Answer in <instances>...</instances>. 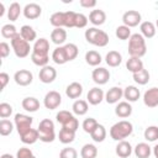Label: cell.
I'll return each instance as SVG.
<instances>
[{
    "label": "cell",
    "mask_w": 158,
    "mask_h": 158,
    "mask_svg": "<svg viewBox=\"0 0 158 158\" xmlns=\"http://www.w3.org/2000/svg\"><path fill=\"white\" fill-rule=\"evenodd\" d=\"M123 96V90L120 86H112L105 94V100L107 104H116Z\"/></svg>",
    "instance_id": "9a60e30c"
},
{
    "label": "cell",
    "mask_w": 158,
    "mask_h": 158,
    "mask_svg": "<svg viewBox=\"0 0 158 158\" xmlns=\"http://www.w3.org/2000/svg\"><path fill=\"white\" fill-rule=\"evenodd\" d=\"M75 17H77V12L65 11L64 12V27H68V28L75 27Z\"/></svg>",
    "instance_id": "7dc6e473"
},
{
    "label": "cell",
    "mask_w": 158,
    "mask_h": 158,
    "mask_svg": "<svg viewBox=\"0 0 158 158\" xmlns=\"http://www.w3.org/2000/svg\"><path fill=\"white\" fill-rule=\"evenodd\" d=\"M59 158H78V152L73 147H65L59 152Z\"/></svg>",
    "instance_id": "c3c4849f"
},
{
    "label": "cell",
    "mask_w": 158,
    "mask_h": 158,
    "mask_svg": "<svg viewBox=\"0 0 158 158\" xmlns=\"http://www.w3.org/2000/svg\"><path fill=\"white\" fill-rule=\"evenodd\" d=\"M38 78L43 83V84H49V83H53L54 79L57 78V70L51 67V65H46L43 67L40 73H38Z\"/></svg>",
    "instance_id": "8fae6325"
},
{
    "label": "cell",
    "mask_w": 158,
    "mask_h": 158,
    "mask_svg": "<svg viewBox=\"0 0 158 158\" xmlns=\"http://www.w3.org/2000/svg\"><path fill=\"white\" fill-rule=\"evenodd\" d=\"M16 35H17V31H16V27L12 23H6V25H4L1 27V36L4 38L12 40Z\"/></svg>",
    "instance_id": "ab89813d"
},
{
    "label": "cell",
    "mask_w": 158,
    "mask_h": 158,
    "mask_svg": "<svg viewBox=\"0 0 158 158\" xmlns=\"http://www.w3.org/2000/svg\"><path fill=\"white\" fill-rule=\"evenodd\" d=\"M88 21H89V19L84 14L77 12V17H75V27L77 28H84L88 25Z\"/></svg>",
    "instance_id": "f907efd6"
},
{
    "label": "cell",
    "mask_w": 158,
    "mask_h": 158,
    "mask_svg": "<svg viewBox=\"0 0 158 158\" xmlns=\"http://www.w3.org/2000/svg\"><path fill=\"white\" fill-rule=\"evenodd\" d=\"M146 141L148 142H154L158 139V127L157 126H148L146 130H144V133H143Z\"/></svg>",
    "instance_id": "b9f144b4"
},
{
    "label": "cell",
    "mask_w": 158,
    "mask_h": 158,
    "mask_svg": "<svg viewBox=\"0 0 158 158\" xmlns=\"http://www.w3.org/2000/svg\"><path fill=\"white\" fill-rule=\"evenodd\" d=\"M14 130V123L10 120L2 118L0 121V135L1 136H9Z\"/></svg>",
    "instance_id": "ee69618b"
},
{
    "label": "cell",
    "mask_w": 158,
    "mask_h": 158,
    "mask_svg": "<svg viewBox=\"0 0 158 158\" xmlns=\"http://www.w3.org/2000/svg\"><path fill=\"white\" fill-rule=\"evenodd\" d=\"M10 43H11L14 53L16 54L17 58H25L30 54V52H32L30 43L27 41H25L20 33H17L12 40H10Z\"/></svg>",
    "instance_id": "5b68a950"
},
{
    "label": "cell",
    "mask_w": 158,
    "mask_h": 158,
    "mask_svg": "<svg viewBox=\"0 0 158 158\" xmlns=\"http://www.w3.org/2000/svg\"><path fill=\"white\" fill-rule=\"evenodd\" d=\"M91 78L94 80V83L99 84V85H104L109 81L110 79V72L106 69V68H102V67H98L93 70L91 73Z\"/></svg>",
    "instance_id": "30bf717a"
},
{
    "label": "cell",
    "mask_w": 158,
    "mask_h": 158,
    "mask_svg": "<svg viewBox=\"0 0 158 158\" xmlns=\"http://www.w3.org/2000/svg\"><path fill=\"white\" fill-rule=\"evenodd\" d=\"M51 40L54 44L60 47V44H63L67 40V31L63 28H54L51 32Z\"/></svg>",
    "instance_id": "4316f807"
},
{
    "label": "cell",
    "mask_w": 158,
    "mask_h": 158,
    "mask_svg": "<svg viewBox=\"0 0 158 158\" xmlns=\"http://www.w3.org/2000/svg\"><path fill=\"white\" fill-rule=\"evenodd\" d=\"M32 122H33V118L25 114H16L15 118H14V123H15V127H16L19 135H22L26 131H28L30 128H32L31 127Z\"/></svg>",
    "instance_id": "8992f818"
},
{
    "label": "cell",
    "mask_w": 158,
    "mask_h": 158,
    "mask_svg": "<svg viewBox=\"0 0 158 158\" xmlns=\"http://www.w3.org/2000/svg\"><path fill=\"white\" fill-rule=\"evenodd\" d=\"M116 154L121 158H127L132 154V146L127 141H120L116 146Z\"/></svg>",
    "instance_id": "d6986e66"
},
{
    "label": "cell",
    "mask_w": 158,
    "mask_h": 158,
    "mask_svg": "<svg viewBox=\"0 0 158 158\" xmlns=\"http://www.w3.org/2000/svg\"><path fill=\"white\" fill-rule=\"evenodd\" d=\"M89 21L94 25V26H100L106 21V14L104 10L96 9V10H91L89 14Z\"/></svg>",
    "instance_id": "2e32d148"
},
{
    "label": "cell",
    "mask_w": 158,
    "mask_h": 158,
    "mask_svg": "<svg viewBox=\"0 0 158 158\" xmlns=\"http://www.w3.org/2000/svg\"><path fill=\"white\" fill-rule=\"evenodd\" d=\"M133 152H135L137 158H149L152 149H151L148 143L141 142V143H137V146L133 148Z\"/></svg>",
    "instance_id": "7402d4cb"
},
{
    "label": "cell",
    "mask_w": 158,
    "mask_h": 158,
    "mask_svg": "<svg viewBox=\"0 0 158 158\" xmlns=\"http://www.w3.org/2000/svg\"><path fill=\"white\" fill-rule=\"evenodd\" d=\"M105 99V94L100 88H93L86 94V101L90 105H99Z\"/></svg>",
    "instance_id": "5bb4252c"
},
{
    "label": "cell",
    "mask_w": 158,
    "mask_h": 158,
    "mask_svg": "<svg viewBox=\"0 0 158 158\" xmlns=\"http://www.w3.org/2000/svg\"><path fill=\"white\" fill-rule=\"evenodd\" d=\"M0 54H1V58H6L10 54V44H7L6 42H1L0 43Z\"/></svg>",
    "instance_id": "f5cc1de1"
},
{
    "label": "cell",
    "mask_w": 158,
    "mask_h": 158,
    "mask_svg": "<svg viewBox=\"0 0 158 158\" xmlns=\"http://www.w3.org/2000/svg\"><path fill=\"white\" fill-rule=\"evenodd\" d=\"M143 102L147 107L158 106V88H151L143 94Z\"/></svg>",
    "instance_id": "4fadbf2b"
},
{
    "label": "cell",
    "mask_w": 158,
    "mask_h": 158,
    "mask_svg": "<svg viewBox=\"0 0 158 158\" xmlns=\"http://www.w3.org/2000/svg\"><path fill=\"white\" fill-rule=\"evenodd\" d=\"M84 36H85L86 42H89L94 46H98V47H105L109 43V35L105 31L99 30L96 27L88 28L85 31Z\"/></svg>",
    "instance_id": "3957f363"
},
{
    "label": "cell",
    "mask_w": 158,
    "mask_h": 158,
    "mask_svg": "<svg viewBox=\"0 0 158 158\" xmlns=\"http://www.w3.org/2000/svg\"><path fill=\"white\" fill-rule=\"evenodd\" d=\"M32 52L35 53H40V54H48L49 52V42L46 38H38L36 40L33 47H32Z\"/></svg>",
    "instance_id": "603a6c76"
},
{
    "label": "cell",
    "mask_w": 158,
    "mask_h": 158,
    "mask_svg": "<svg viewBox=\"0 0 158 158\" xmlns=\"http://www.w3.org/2000/svg\"><path fill=\"white\" fill-rule=\"evenodd\" d=\"M139 30H141V35L144 37V38H152L154 37L156 35V31H157V27L153 22L151 21H144L139 25Z\"/></svg>",
    "instance_id": "ffe728a7"
},
{
    "label": "cell",
    "mask_w": 158,
    "mask_h": 158,
    "mask_svg": "<svg viewBox=\"0 0 158 158\" xmlns=\"http://www.w3.org/2000/svg\"><path fill=\"white\" fill-rule=\"evenodd\" d=\"M9 80H10V77H9V74L7 73H0V84H1V90H4L5 89V86L7 85V83H9Z\"/></svg>",
    "instance_id": "db71d44e"
},
{
    "label": "cell",
    "mask_w": 158,
    "mask_h": 158,
    "mask_svg": "<svg viewBox=\"0 0 158 158\" xmlns=\"http://www.w3.org/2000/svg\"><path fill=\"white\" fill-rule=\"evenodd\" d=\"M139 95H141L139 89L136 88V86H133V85H128V86H126L125 90H123V98H125L128 102H135V101H137V100L139 99Z\"/></svg>",
    "instance_id": "d4e9b609"
},
{
    "label": "cell",
    "mask_w": 158,
    "mask_h": 158,
    "mask_svg": "<svg viewBox=\"0 0 158 158\" xmlns=\"http://www.w3.org/2000/svg\"><path fill=\"white\" fill-rule=\"evenodd\" d=\"M132 77H133V80L139 85H146L149 81V72L144 68L137 73H133Z\"/></svg>",
    "instance_id": "8d00e7d4"
},
{
    "label": "cell",
    "mask_w": 158,
    "mask_h": 158,
    "mask_svg": "<svg viewBox=\"0 0 158 158\" xmlns=\"http://www.w3.org/2000/svg\"><path fill=\"white\" fill-rule=\"evenodd\" d=\"M126 68L133 74V73H137V72L142 70L144 67H143V62L141 60V58L131 57V58L126 62Z\"/></svg>",
    "instance_id": "1f68e13d"
},
{
    "label": "cell",
    "mask_w": 158,
    "mask_h": 158,
    "mask_svg": "<svg viewBox=\"0 0 158 158\" xmlns=\"http://www.w3.org/2000/svg\"><path fill=\"white\" fill-rule=\"evenodd\" d=\"M23 16L26 19H30V20H35V19H38L42 14V7L36 4V2H30L27 4L25 7H23Z\"/></svg>",
    "instance_id": "7c38bea8"
},
{
    "label": "cell",
    "mask_w": 158,
    "mask_h": 158,
    "mask_svg": "<svg viewBox=\"0 0 158 158\" xmlns=\"http://www.w3.org/2000/svg\"><path fill=\"white\" fill-rule=\"evenodd\" d=\"M83 94V86L78 81H73L70 83L67 89H65V95L69 98V99H78L80 95Z\"/></svg>",
    "instance_id": "ac0fdd59"
},
{
    "label": "cell",
    "mask_w": 158,
    "mask_h": 158,
    "mask_svg": "<svg viewBox=\"0 0 158 158\" xmlns=\"http://www.w3.org/2000/svg\"><path fill=\"white\" fill-rule=\"evenodd\" d=\"M0 158H15L14 156H11V154H9V153H4V154H1V157Z\"/></svg>",
    "instance_id": "680465c9"
},
{
    "label": "cell",
    "mask_w": 158,
    "mask_h": 158,
    "mask_svg": "<svg viewBox=\"0 0 158 158\" xmlns=\"http://www.w3.org/2000/svg\"><path fill=\"white\" fill-rule=\"evenodd\" d=\"M73 117H74V116H73V114H72V112H69V111H67V110H62V111H59V112L56 115L57 121H58L62 126L67 125V123H68Z\"/></svg>",
    "instance_id": "bcb514c9"
},
{
    "label": "cell",
    "mask_w": 158,
    "mask_h": 158,
    "mask_svg": "<svg viewBox=\"0 0 158 158\" xmlns=\"http://www.w3.org/2000/svg\"><path fill=\"white\" fill-rule=\"evenodd\" d=\"M141 14L136 10H128L122 15V22L127 27H136L138 23H141Z\"/></svg>",
    "instance_id": "ba28073f"
},
{
    "label": "cell",
    "mask_w": 158,
    "mask_h": 158,
    "mask_svg": "<svg viewBox=\"0 0 158 158\" xmlns=\"http://www.w3.org/2000/svg\"><path fill=\"white\" fill-rule=\"evenodd\" d=\"M20 35H21V37H22L25 41H27L28 43L32 42V41H35L36 37H37L36 31H35L33 27H31L30 25H23V26L20 28Z\"/></svg>",
    "instance_id": "f1b7e54d"
},
{
    "label": "cell",
    "mask_w": 158,
    "mask_h": 158,
    "mask_svg": "<svg viewBox=\"0 0 158 158\" xmlns=\"http://www.w3.org/2000/svg\"><path fill=\"white\" fill-rule=\"evenodd\" d=\"M12 114V106L7 102H1L0 104V117L1 118H7Z\"/></svg>",
    "instance_id": "681fc988"
},
{
    "label": "cell",
    "mask_w": 158,
    "mask_h": 158,
    "mask_svg": "<svg viewBox=\"0 0 158 158\" xmlns=\"http://www.w3.org/2000/svg\"><path fill=\"white\" fill-rule=\"evenodd\" d=\"M4 12H5V10H4V4L0 2V16H4Z\"/></svg>",
    "instance_id": "6f0895ef"
},
{
    "label": "cell",
    "mask_w": 158,
    "mask_h": 158,
    "mask_svg": "<svg viewBox=\"0 0 158 158\" xmlns=\"http://www.w3.org/2000/svg\"><path fill=\"white\" fill-rule=\"evenodd\" d=\"M64 47V51H65V54H67V58H68V62L69 60H73L78 57V53H79V49H78V46L74 44V43H67L63 46Z\"/></svg>",
    "instance_id": "60d3db41"
},
{
    "label": "cell",
    "mask_w": 158,
    "mask_h": 158,
    "mask_svg": "<svg viewBox=\"0 0 158 158\" xmlns=\"http://www.w3.org/2000/svg\"><path fill=\"white\" fill-rule=\"evenodd\" d=\"M80 156H81V158H96V156H98L96 146L93 143L84 144L80 149Z\"/></svg>",
    "instance_id": "4dcf8cb0"
},
{
    "label": "cell",
    "mask_w": 158,
    "mask_h": 158,
    "mask_svg": "<svg viewBox=\"0 0 158 158\" xmlns=\"http://www.w3.org/2000/svg\"><path fill=\"white\" fill-rule=\"evenodd\" d=\"M43 104L46 106V109L48 110H54L57 109L60 104H62V96L58 91L56 90H51L46 94L44 99H43Z\"/></svg>",
    "instance_id": "52a82bcc"
},
{
    "label": "cell",
    "mask_w": 158,
    "mask_h": 158,
    "mask_svg": "<svg viewBox=\"0 0 158 158\" xmlns=\"http://www.w3.org/2000/svg\"><path fill=\"white\" fill-rule=\"evenodd\" d=\"M147 52V44L146 40L141 33H133L131 35L128 40V54L135 58H141Z\"/></svg>",
    "instance_id": "6da1fadb"
},
{
    "label": "cell",
    "mask_w": 158,
    "mask_h": 158,
    "mask_svg": "<svg viewBox=\"0 0 158 158\" xmlns=\"http://www.w3.org/2000/svg\"><path fill=\"white\" fill-rule=\"evenodd\" d=\"M14 80L17 85L20 86H27L32 83L33 80V75L30 70L27 69H20L14 74Z\"/></svg>",
    "instance_id": "9c48e42d"
},
{
    "label": "cell",
    "mask_w": 158,
    "mask_h": 158,
    "mask_svg": "<svg viewBox=\"0 0 158 158\" xmlns=\"http://www.w3.org/2000/svg\"><path fill=\"white\" fill-rule=\"evenodd\" d=\"M31 60L35 65H38V67H46L48 65V62H49V56L48 54H40V53H35V52H31Z\"/></svg>",
    "instance_id": "836d02e7"
},
{
    "label": "cell",
    "mask_w": 158,
    "mask_h": 158,
    "mask_svg": "<svg viewBox=\"0 0 158 158\" xmlns=\"http://www.w3.org/2000/svg\"><path fill=\"white\" fill-rule=\"evenodd\" d=\"M105 62L109 67H112V68L118 67L122 62V56L117 51H110L105 57Z\"/></svg>",
    "instance_id": "cb8c5ba5"
},
{
    "label": "cell",
    "mask_w": 158,
    "mask_h": 158,
    "mask_svg": "<svg viewBox=\"0 0 158 158\" xmlns=\"http://www.w3.org/2000/svg\"><path fill=\"white\" fill-rule=\"evenodd\" d=\"M72 109H73V112H74L75 115L83 116V115H85V114L88 112V110H89L88 101L81 100V99H78V100H75V101L73 102Z\"/></svg>",
    "instance_id": "f546056e"
},
{
    "label": "cell",
    "mask_w": 158,
    "mask_h": 158,
    "mask_svg": "<svg viewBox=\"0 0 158 158\" xmlns=\"http://www.w3.org/2000/svg\"><path fill=\"white\" fill-rule=\"evenodd\" d=\"M22 109H25L28 112H36L40 109V101L33 96H27L21 102Z\"/></svg>",
    "instance_id": "484cf974"
},
{
    "label": "cell",
    "mask_w": 158,
    "mask_h": 158,
    "mask_svg": "<svg viewBox=\"0 0 158 158\" xmlns=\"http://www.w3.org/2000/svg\"><path fill=\"white\" fill-rule=\"evenodd\" d=\"M98 125H99V123H98V121H96L95 118H93V117H88V118H85V120L83 121L81 127H83L84 132L91 135V132L98 127Z\"/></svg>",
    "instance_id": "7bdbcfd3"
},
{
    "label": "cell",
    "mask_w": 158,
    "mask_h": 158,
    "mask_svg": "<svg viewBox=\"0 0 158 158\" xmlns=\"http://www.w3.org/2000/svg\"><path fill=\"white\" fill-rule=\"evenodd\" d=\"M21 11H23L21 9V5L19 2H12L7 10V19L10 21H16L21 14Z\"/></svg>",
    "instance_id": "74e56055"
},
{
    "label": "cell",
    "mask_w": 158,
    "mask_h": 158,
    "mask_svg": "<svg viewBox=\"0 0 158 158\" xmlns=\"http://www.w3.org/2000/svg\"><path fill=\"white\" fill-rule=\"evenodd\" d=\"M49 22L52 26H54V28H63L64 27V12L57 11V12L52 14Z\"/></svg>",
    "instance_id": "d590c367"
},
{
    "label": "cell",
    "mask_w": 158,
    "mask_h": 158,
    "mask_svg": "<svg viewBox=\"0 0 158 158\" xmlns=\"http://www.w3.org/2000/svg\"><path fill=\"white\" fill-rule=\"evenodd\" d=\"M153 154H154V157H156V158H158V143L153 147Z\"/></svg>",
    "instance_id": "9f6ffc18"
},
{
    "label": "cell",
    "mask_w": 158,
    "mask_h": 158,
    "mask_svg": "<svg viewBox=\"0 0 158 158\" xmlns=\"http://www.w3.org/2000/svg\"><path fill=\"white\" fill-rule=\"evenodd\" d=\"M133 131V126L130 121L121 120L111 126L110 128V137L117 142L123 141L126 137H128Z\"/></svg>",
    "instance_id": "7a4b0ae2"
},
{
    "label": "cell",
    "mask_w": 158,
    "mask_h": 158,
    "mask_svg": "<svg viewBox=\"0 0 158 158\" xmlns=\"http://www.w3.org/2000/svg\"><path fill=\"white\" fill-rule=\"evenodd\" d=\"M80 6L85 9H91L96 6V1L95 0H80Z\"/></svg>",
    "instance_id": "11a10c76"
},
{
    "label": "cell",
    "mask_w": 158,
    "mask_h": 158,
    "mask_svg": "<svg viewBox=\"0 0 158 158\" xmlns=\"http://www.w3.org/2000/svg\"><path fill=\"white\" fill-rule=\"evenodd\" d=\"M115 35H116V37L118 40H122V41L130 40V37H131V30H130V27H127L125 25H121V26H118L116 28Z\"/></svg>",
    "instance_id": "f6af8a7d"
},
{
    "label": "cell",
    "mask_w": 158,
    "mask_h": 158,
    "mask_svg": "<svg viewBox=\"0 0 158 158\" xmlns=\"http://www.w3.org/2000/svg\"><path fill=\"white\" fill-rule=\"evenodd\" d=\"M102 58H101V54L96 51H89L85 53V62L91 65V67H96L101 63Z\"/></svg>",
    "instance_id": "d6a6232c"
},
{
    "label": "cell",
    "mask_w": 158,
    "mask_h": 158,
    "mask_svg": "<svg viewBox=\"0 0 158 158\" xmlns=\"http://www.w3.org/2000/svg\"><path fill=\"white\" fill-rule=\"evenodd\" d=\"M32 156H33L32 151L30 148H26V147L20 148L16 153V158H31Z\"/></svg>",
    "instance_id": "816d5d0a"
},
{
    "label": "cell",
    "mask_w": 158,
    "mask_h": 158,
    "mask_svg": "<svg viewBox=\"0 0 158 158\" xmlns=\"http://www.w3.org/2000/svg\"><path fill=\"white\" fill-rule=\"evenodd\" d=\"M38 133H40V141L44 143L53 142L56 138V132H54V123L49 118H44L40 122L38 125Z\"/></svg>",
    "instance_id": "277c9868"
},
{
    "label": "cell",
    "mask_w": 158,
    "mask_h": 158,
    "mask_svg": "<svg viewBox=\"0 0 158 158\" xmlns=\"http://www.w3.org/2000/svg\"><path fill=\"white\" fill-rule=\"evenodd\" d=\"M156 27L158 28V19H157V22H156Z\"/></svg>",
    "instance_id": "91938a15"
},
{
    "label": "cell",
    "mask_w": 158,
    "mask_h": 158,
    "mask_svg": "<svg viewBox=\"0 0 158 158\" xmlns=\"http://www.w3.org/2000/svg\"><path fill=\"white\" fill-rule=\"evenodd\" d=\"M52 60L56 63V64H64L68 62V58H67V54H65V51H64V47L60 46V47H57L53 52H52Z\"/></svg>",
    "instance_id": "83f0119b"
},
{
    "label": "cell",
    "mask_w": 158,
    "mask_h": 158,
    "mask_svg": "<svg viewBox=\"0 0 158 158\" xmlns=\"http://www.w3.org/2000/svg\"><path fill=\"white\" fill-rule=\"evenodd\" d=\"M31 158H36V157H35V156H32V157H31Z\"/></svg>",
    "instance_id": "94428289"
},
{
    "label": "cell",
    "mask_w": 158,
    "mask_h": 158,
    "mask_svg": "<svg viewBox=\"0 0 158 158\" xmlns=\"http://www.w3.org/2000/svg\"><path fill=\"white\" fill-rule=\"evenodd\" d=\"M58 137H59V141H60L62 143L68 144V143H72V142L74 141V138H75V132L72 131V130H68V128L62 127L60 131H59Z\"/></svg>",
    "instance_id": "e575fe53"
},
{
    "label": "cell",
    "mask_w": 158,
    "mask_h": 158,
    "mask_svg": "<svg viewBox=\"0 0 158 158\" xmlns=\"http://www.w3.org/2000/svg\"><path fill=\"white\" fill-rule=\"evenodd\" d=\"M115 114L118 117H121V118H126V117L131 116V114H132V106H131V104L128 101H121V102H118L116 105V107H115Z\"/></svg>",
    "instance_id": "e0dca14e"
},
{
    "label": "cell",
    "mask_w": 158,
    "mask_h": 158,
    "mask_svg": "<svg viewBox=\"0 0 158 158\" xmlns=\"http://www.w3.org/2000/svg\"><path fill=\"white\" fill-rule=\"evenodd\" d=\"M91 138L94 142H102L106 138V128L102 125H98V127L91 132Z\"/></svg>",
    "instance_id": "f35d334b"
},
{
    "label": "cell",
    "mask_w": 158,
    "mask_h": 158,
    "mask_svg": "<svg viewBox=\"0 0 158 158\" xmlns=\"http://www.w3.org/2000/svg\"><path fill=\"white\" fill-rule=\"evenodd\" d=\"M20 138H21L22 143H25V144H33L37 139H40L38 130H36V128H30V130L26 131L25 133L20 135Z\"/></svg>",
    "instance_id": "44dd1931"
}]
</instances>
